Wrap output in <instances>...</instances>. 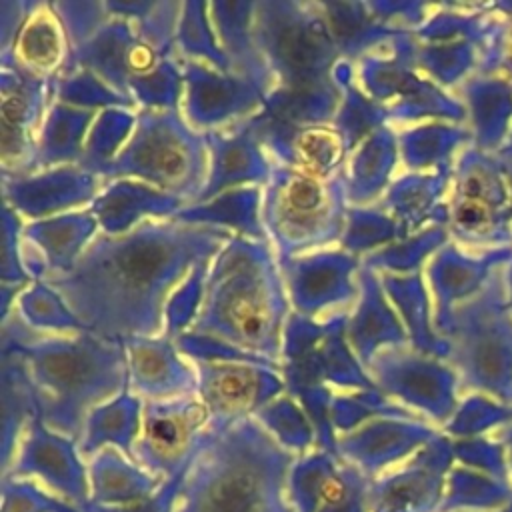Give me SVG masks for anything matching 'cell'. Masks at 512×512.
I'll return each instance as SVG.
<instances>
[{
	"label": "cell",
	"mask_w": 512,
	"mask_h": 512,
	"mask_svg": "<svg viewBox=\"0 0 512 512\" xmlns=\"http://www.w3.org/2000/svg\"><path fill=\"white\" fill-rule=\"evenodd\" d=\"M184 206V200L152 188L146 182L120 178L94 198L90 212L96 216L102 232L118 236L130 232L148 216L162 220L172 218Z\"/></svg>",
	"instance_id": "obj_22"
},
{
	"label": "cell",
	"mask_w": 512,
	"mask_h": 512,
	"mask_svg": "<svg viewBox=\"0 0 512 512\" xmlns=\"http://www.w3.org/2000/svg\"><path fill=\"white\" fill-rule=\"evenodd\" d=\"M234 234L176 218L144 220L126 234L100 232L76 266L48 282L86 332L124 342L164 330L172 288L198 264L212 262Z\"/></svg>",
	"instance_id": "obj_1"
},
{
	"label": "cell",
	"mask_w": 512,
	"mask_h": 512,
	"mask_svg": "<svg viewBox=\"0 0 512 512\" xmlns=\"http://www.w3.org/2000/svg\"><path fill=\"white\" fill-rule=\"evenodd\" d=\"M430 244V236L424 238H416V240H408V242H400V244H392L386 246L382 250H374L370 252L362 266L370 268V270H394V272H402L412 268L420 256L428 250Z\"/></svg>",
	"instance_id": "obj_53"
},
{
	"label": "cell",
	"mask_w": 512,
	"mask_h": 512,
	"mask_svg": "<svg viewBox=\"0 0 512 512\" xmlns=\"http://www.w3.org/2000/svg\"><path fill=\"white\" fill-rule=\"evenodd\" d=\"M382 288L390 296V300L396 304V308L402 312L412 338L420 344H428L426 328H424V298L418 284V278L410 276H382Z\"/></svg>",
	"instance_id": "obj_49"
},
{
	"label": "cell",
	"mask_w": 512,
	"mask_h": 512,
	"mask_svg": "<svg viewBox=\"0 0 512 512\" xmlns=\"http://www.w3.org/2000/svg\"><path fill=\"white\" fill-rule=\"evenodd\" d=\"M136 128V116L130 108H106L98 112L86 142L78 166L96 176L120 154Z\"/></svg>",
	"instance_id": "obj_36"
},
{
	"label": "cell",
	"mask_w": 512,
	"mask_h": 512,
	"mask_svg": "<svg viewBox=\"0 0 512 512\" xmlns=\"http://www.w3.org/2000/svg\"><path fill=\"white\" fill-rule=\"evenodd\" d=\"M408 56H410V46L406 38L402 34H396L392 38L390 56L368 54L360 60V80L366 94L374 102L398 96L404 90V86L410 82Z\"/></svg>",
	"instance_id": "obj_39"
},
{
	"label": "cell",
	"mask_w": 512,
	"mask_h": 512,
	"mask_svg": "<svg viewBox=\"0 0 512 512\" xmlns=\"http://www.w3.org/2000/svg\"><path fill=\"white\" fill-rule=\"evenodd\" d=\"M258 424L288 452H304L316 440L312 422L292 396H278L254 416Z\"/></svg>",
	"instance_id": "obj_40"
},
{
	"label": "cell",
	"mask_w": 512,
	"mask_h": 512,
	"mask_svg": "<svg viewBox=\"0 0 512 512\" xmlns=\"http://www.w3.org/2000/svg\"><path fill=\"white\" fill-rule=\"evenodd\" d=\"M278 164L294 166L316 176H334L346 168L350 154L342 136L330 124L278 126L256 120L242 122Z\"/></svg>",
	"instance_id": "obj_18"
},
{
	"label": "cell",
	"mask_w": 512,
	"mask_h": 512,
	"mask_svg": "<svg viewBox=\"0 0 512 512\" xmlns=\"http://www.w3.org/2000/svg\"><path fill=\"white\" fill-rule=\"evenodd\" d=\"M54 98L56 102L84 108V110H106V108H130L136 104L110 88L94 72L78 68L70 74H64L54 80Z\"/></svg>",
	"instance_id": "obj_41"
},
{
	"label": "cell",
	"mask_w": 512,
	"mask_h": 512,
	"mask_svg": "<svg viewBox=\"0 0 512 512\" xmlns=\"http://www.w3.org/2000/svg\"><path fill=\"white\" fill-rule=\"evenodd\" d=\"M128 362V388L138 398L172 400L194 396L196 368H190L168 336H134L122 342Z\"/></svg>",
	"instance_id": "obj_19"
},
{
	"label": "cell",
	"mask_w": 512,
	"mask_h": 512,
	"mask_svg": "<svg viewBox=\"0 0 512 512\" xmlns=\"http://www.w3.org/2000/svg\"><path fill=\"white\" fill-rule=\"evenodd\" d=\"M376 416L392 418V416H404V412L398 406L390 404L380 394L378 388L354 390L352 394H342L332 398L330 420L334 430H340L346 434L370 420H376Z\"/></svg>",
	"instance_id": "obj_43"
},
{
	"label": "cell",
	"mask_w": 512,
	"mask_h": 512,
	"mask_svg": "<svg viewBox=\"0 0 512 512\" xmlns=\"http://www.w3.org/2000/svg\"><path fill=\"white\" fill-rule=\"evenodd\" d=\"M346 320V314H336L320 324L290 312L284 326V364L280 368L290 396L326 384L354 390L376 388L346 340Z\"/></svg>",
	"instance_id": "obj_8"
},
{
	"label": "cell",
	"mask_w": 512,
	"mask_h": 512,
	"mask_svg": "<svg viewBox=\"0 0 512 512\" xmlns=\"http://www.w3.org/2000/svg\"><path fill=\"white\" fill-rule=\"evenodd\" d=\"M288 292L268 242L232 236L212 258L190 330L280 366Z\"/></svg>",
	"instance_id": "obj_3"
},
{
	"label": "cell",
	"mask_w": 512,
	"mask_h": 512,
	"mask_svg": "<svg viewBox=\"0 0 512 512\" xmlns=\"http://www.w3.org/2000/svg\"><path fill=\"white\" fill-rule=\"evenodd\" d=\"M98 176L82 170L78 164L56 166L46 172L24 176H2L4 204L16 214L28 218H50L64 214L68 208L94 202Z\"/></svg>",
	"instance_id": "obj_17"
},
{
	"label": "cell",
	"mask_w": 512,
	"mask_h": 512,
	"mask_svg": "<svg viewBox=\"0 0 512 512\" xmlns=\"http://www.w3.org/2000/svg\"><path fill=\"white\" fill-rule=\"evenodd\" d=\"M348 202L346 168L334 176H316L274 164L262 194L260 216L276 258H292L340 240Z\"/></svg>",
	"instance_id": "obj_5"
},
{
	"label": "cell",
	"mask_w": 512,
	"mask_h": 512,
	"mask_svg": "<svg viewBox=\"0 0 512 512\" xmlns=\"http://www.w3.org/2000/svg\"><path fill=\"white\" fill-rule=\"evenodd\" d=\"M162 60L172 58H164L148 42H144L138 36L134 22L112 16L104 26L96 30V34L70 50L68 62L60 76L78 68H86L104 80L110 88L134 102L130 84Z\"/></svg>",
	"instance_id": "obj_13"
},
{
	"label": "cell",
	"mask_w": 512,
	"mask_h": 512,
	"mask_svg": "<svg viewBox=\"0 0 512 512\" xmlns=\"http://www.w3.org/2000/svg\"><path fill=\"white\" fill-rule=\"evenodd\" d=\"M196 376V396L208 412L212 432L254 418L284 390L274 368L252 362H196Z\"/></svg>",
	"instance_id": "obj_10"
},
{
	"label": "cell",
	"mask_w": 512,
	"mask_h": 512,
	"mask_svg": "<svg viewBox=\"0 0 512 512\" xmlns=\"http://www.w3.org/2000/svg\"><path fill=\"white\" fill-rule=\"evenodd\" d=\"M262 194L258 188H234L200 204H186L176 216L188 224H208L226 228L236 236L268 242L262 226Z\"/></svg>",
	"instance_id": "obj_31"
},
{
	"label": "cell",
	"mask_w": 512,
	"mask_h": 512,
	"mask_svg": "<svg viewBox=\"0 0 512 512\" xmlns=\"http://www.w3.org/2000/svg\"><path fill=\"white\" fill-rule=\"evenodd\" d=\"M176 46L188 60L208 64L220 72H230L228 58L218 44L206 2H184L178 30Z\"/></svg>",
	"instance_id": "obj_37"
},
{
	"label": "cell",
	"mask_w": 512,
	"mask_h": 512,
	"mask_svg": "<svg viewBox=\"0 0 512 512\" xmlns=\"http://www.w3.org/2000/svg\"><path fill=\"white\" fill-rule=\"evenodd\" d=\"M16 314L24 320L26 326L36 330H54V332H86L76 314L68 308L64 298L44 280L32 282L18 294Z\"/></svg>",
	"instance_id": "obj_38"
},
{
	"label": "cell",
	"mask_w": 512,
	"mask_h": 512,
	"mask_svg": "<svg viewBox=\"0 0 512 512\" xmlns=\"http://www.w3.org/2000/svg\"><path fill=\"white\" fill-rule=\"evenodd\" d=\"M22 226L18 214L4 204L2 208V262H0V276L2 284L10 286H26L30 282V274L24 266V252L20 250V236Z\"/></svg>",
	"instance_id": "obj_51"
},
{
	"label": "cell",
	"mask_w": 512,
	"mask_h": 512,
	"mask_svg": "<svg viewBox=\"0 0 512 512\" xmlns=\"http://www.w3.org/2000/svg\"><path fill=\"white\" fill-rule=\"evenodd\" d=\"M186 90V118L202 134L240 118L242 122L260 112L266 92L232 72H220L208 64L186 60L182 64Z\"/></svg>",
	"instance_id": "obj_14"
},
{
	"label": "cell",
	"mask_w": 512,
	"mask_h": 512,
	"mask_svg": "<svg viewBox=\"0 0 512 512\" xmlns=\"http://www.w3.org/2000/svg\"><path fill=\"white\" fill-rule=\"evenodd\" d=\"M188 470H190V466L180 470L172 478H166L154 494H150L148 498H144L140 502L126 504V506L88 504L84 508V512H174L178 496H180V490H182V482H184Z\"/></svg>",
	"instance_id": "obj_52"
},
{
	"label": "cell",
	"mask_w": 512,
	"mask_h": 512,
	"mask_svg": "<svg viewBox=\"0 0 512 512\" xmlns=\"http://www.w3.org/2000/svg\"><path fill=\"white\" fill-rule=\"evenodd\" d=\"M36 2L32 0H2L0 2V60H6L12 54L14 40L32 12Z\"/></svg>",
	"instance_id": "obj_54"
},
{
	"label": "cell",
	"mask_w": 512,
	"mask_h": 512,
	"mask_svg": "<svg viewBox=\"0 0 512 512\" xmlns=\"http://www.w3.org/2000/svg\"><path fill=\"white\" fill-rule=\"evenodd\" d=\"M210 154L202 132L190 128L174 110H148L136 116V128L120 154L102 170L100 176H136L158 190L190 200L202 192Z\"/></svg>",
	"instance_id": "obj_6"
},
{
	"label": "cell",
	"mask_w": 512,
	"mask_h": 512,
	"mask_svg": "<svg viewBox=\"0 0 512 512\" xmlns=\"http://www.w3.org/2000/svg\"><path fill=\"white\" fill-rule=\"evenodd\" d=\"M258 46L286 92H322L338 88L334 68L342 60L316 4L262 0L254 8Z\"/></svg>",
	"instance_id": "obj_7"
},
{
	"label": "cell",
	"mask_w": 512,
	"mask_h": 512,
	"mask_svg": "<svg viewBox=\"0 0 512 512\" xmlns=\"http://www.w3.org/2000/svg\"><path fill=\"white\" fill-rule=\"evenodd\" d=\"M332 76L342 92V100L332 118V126L342 136L348 152L352 154L374 130L384 126L388 110L354 84L352 64L348 60H340Z\"/></svg>",
	"instance_id": "obj_35"
},
{
	"label": "cell",
	"mask_w": 512,
	"mask_h": 512,
	"mask_svg": "<svg viewBox=\"0 0 512 512\" xmlns=\"http://www.w3.org/2000/svg\"><path fill=\"white\" fill-rule=\"evenodd\" d=\"M182 86V68H178L174 60H162L130 84V94L134 102L148 110H174Z\"/></svg>",
	"instance_id": "obj_44"
},
{
	"label": "cell",
	"mask_w": 512,
	"mask_h": 512,
	"mask_svg": "<svg viewBox=\"0 0 512 512\" xmlns=\"http://www.w3.org/2000/svg\"><path fill=\"white\" fill-rule=\"evenodd\" d=\"M254 8L256 2H208V14L230 72L270 94L276 80L256 40Z\"/></svg>",
	"instance_id": "obj_21"
},
{
	"label": "cell",
	"mask_w": 512,
	"mask_h": 512,
	"mask_svg": "<svg viewBox=\"0 0 512 512\" xmlns=\"http://www.w3.org/2000/svg\"><path fill=\"white\" fill-rule=\"evenodd\" d=\"M204 138L210 154V168L206 184L192 204L208 202L236 186L268 184L272 164L264 154V146L242 122L230 134L214 130L206 132Z\"/></svg>",
	"instance_id": "obj_20"
},
{
	"label": "cell",
	"mask_w": 512,
	"mask_h": 512,
	"mask_svg": "<svg viewBox=\"0 0 512 512\" xmlns=\"http://www.w3.org/2000/svg\"><path fill=\"white\" fill-rule=\"evenodd\" d=\"M52 8L66 30L70 50L86 42L92 34H96L100 26H104L112 18L106 8V2L62 0V2H52Z\"/></svg>",
	"instance_id": "obj_47"
},
{
	"label": "cell",
	"mask_w": 512,
	"mask_h": 512,
	"mask_svg": "<svg viewBox=\"0 0 512 512\" xmlns=\"http://www.w3.org/2000/svg\"><path fill=\"white\" fill-rule=\"evenodd\" d=\"M288 300L294 312L302 316H316L326 308L350 304L358 294L360 262L344 250H320L306 256H292L278 260Z\"/></svg>",
	"instance_id": "obj_16"
},
{
	"label": "cell",
	"mask_w": 512,
	"mask_h": 512,
	"mask_svg": "<svg viewBox=\"0 0 512 512\" xmlns=\"http://www.w3.org/2000/svg\"><path fill=\"white\" fill-rule=\"evenodd\" d=\"M0 402H2V452L4 472L10 466V458L16 452L20 434L28 428V422L38 416L32 384L22 358L14 352L0 350Z\"/></svg>",
	"instance_id": "obj_33"
},
{
	"label": "cell",
	"mask_w": 512,
	"mask_h": 512,
	"mask_svg": "<svg viewBox=\"0 0 512 512\" xmlns=\"http://www.w3.org/2000/svg\"><path fill=\"white\" fill-rule=\"evenodd\" d=\"M0 512H82L70 502L58 500L22 478H2Z\"/></svg>",
	"instance_id": "obj_48"
},
{
	"label": "cell",
	"mask_w": 512,
	"mask_h": 512,
	"mask_svg": "<svg viewBox=\"0 0 512 512\" xmlns=\"http://www.w3.org/2000/svg\"><path fill=\"white\" fill-rule=\"evenodd\" d=\"M422 438L424 432L418 426L392 418L370 420L338 438V456L374 480L382 468L402 458Z\"/></svg>",
	"instance_id": "obj_25"
},
{
	"label": "cell",
	"mask_w": 512,
	"mask_h": 512,
	"mask_svg": "<svg viewBox=\"0 0 512 512\" xmlns=\"http://www.w3.org/2000/svg\"><path fill=\"white\" fill-rule=\"evenodd\" d=\"M96 120L94 110H84L54 102L44 118V124L38 132L36 154H34V172L40 168L66 166L70 162L78 164L86 136Z\"/></svg>",
	"instance_id": "obj_30"
},
{
	"label": "cell",
	"mask_w": 512,
	"mask_h": 512,
	"mask_svg": "<svg viewBox=\"0 0 512 512\" xmlns=\"http://www.w3.org/2000/svg\"><path fill=\"white\" fill-rule=\"evenodd\" d=\"M356 282L358 304L346 320V340L358 362L368 368L380 348L400 344L404 340V332L384 298L386 292L382 288V280L376 278V272L360 264Z\"/></svg>",
	"instance_id": "obj_24"
},
{
	"label": "cell",
	"mask_w": 512,
	"mask_h": 512,
	"mask_svg": "<svg viewBox=\"0 0 512 512\" xmlns=\"http://www.w3.org/2000/svg\"><path fill=\"white\" fill-rule=\"evenodd\" d=\"M400 234V224H396V220H392L388 214L376 208L350 206L340 246L352 256H358L362 252L370 254L376 250V246L386 244Z\"/></svg>",
	"instance_id": "obj_42"
},
{
	"label": "cell",
	"mask_w": 512,
	"mask_h": 512,
	"mask_svg": "<svg viewBox=\"0 0 512 512\" xmlns=\"http://www.w3.org/2000/svg\"><path fill=\"white\" fill-rule=\"evenodd\" d=\"M432 182L424 178H402L396 180L384 200V206L404 224H414L426 210L432 194Z\"/></svg>",
	"instance_id": "obj_50"
},
{
	"label": "cell",
	"mask_w": 512,
	"mask_h": 512,
	"mask_svg": "<svg viewBox=\"0 0 512 512\" xmlns=\"http://www.w3.org/2000/svg\"><path fill=\"white\" fill-rule=\"evenodd\" d=\"M90 504L126 506L154 494L162 478L146 472L116 448H102L90 462Z\"/></svg>",
	"instance_id": "obj_28"
},
{
	"label": "cell",
	"mask_w": 512,
	"mask_h": 512,
	"mask_svg": "<svg viewBox=\"0 0 512 512\" xmlns=\"http://www.w3.org/2000/svg\"><path fill=\"white\" fill-rule=\"evenodd\" d=\"M208 412L200 398L146 400L132 460L146 472L166 480L192 466L208 438Z\"/></svg>",
	"instance_id": "obj_9"
},
{
	"label": "cell",
	"mask_w": 512,
	"mask_h": 512,
	"mask_svg": "<svg viewBox=\"0 0 512 512\" xmlns=\"http://www.w3.org/2000/svg\"><path fill=\"white\" fill-rule=\"evenodd\" d=\"M372 478L340 456L318 450L292 464L288 502L294 512H372Z\"/></svg>",
	"instance_id": "obj_12"
},
{
	"label": "cell",
	"mask_w": 512,
	"mask_h": 512,
	"mask_svg": "<svg viewBox=\"0 0 512 512\" xmlns=\"http://www.w3.org/2000/svg\"><path fill=\"white\" fill-rule=\"evenodd\" d=\"M0 158L2 176L34 172L38 124L54 98V80L32 76L18 66H0Z\"/></svg>",
	"instance_id": "obj_11"
},
{
	"label": "cell",
	"mask_w": 512,
	"mask_h": 512,
	"mask_svg": "<svg viewBox=\"0 0 512 512\" xmlns=\"http://www.w3.org/2000/svg\"><path fill=\"white\" fill-rule=\"evenodd\" d=\"M318 12L322 14L328 32L336 44V50L342 60H362L372 54L378 44L394 38L390 26L378 22L366 2H316Z\"/></svg>",
	"instance_id": "obj_32"
},
{
	"label": "cell",
	"mask_w": 512,
	"mask_h": 512,
	"mask_svg": "<svg viewBox=\"0 0 512 512\" xmlns=\"http://www.w3.org/2000/svg\"><path fill=\"white\" fill-rule=\"evenodd\" d=\"M210 262L198 264L180 284L178 290L172 292L164 310V330L162 334L176 340L182 332L192 328L198 310L204 298V284Z\"/></svg>",
	"instance_id": "obj_45"
},
{
	"label": "cell",
	"mask_w": 512,
	"mask_h": 512,
	"mask_svg": "<svg viewBox=\"0 0 512 512\" xmlns=\"http://www.w3.org/2000/svg\"><path fill=\"white\" fill-rule=\"evenodd\" d=\"M76 444L78 442L72 438L48 428L40 416H34L28 422L12 468L4 478L38 476L52 490L60 492L66 502L84 512L90 504V480L80 462Z\"/></svg>",
	"instance_id": "obj_15"
},
{
	"label": "cell",
	"mask_w": 512,
	"mask_h": 512,
	"mask_svg": "<svg viewBox=\"0 0 512 512\" xmlns=\"http://www.w3.org/2000/svg\"><path fill=\"white\" fill-rule=\"evenodd\" d=\"M174 342H176L178 352L192 358L194 362H252V364L270 366L274 370L280 368L278 364H274V362H270L262 356L244 352V350H240V348H236L228 342H222L214 336L200 334V332H194V330L182 332Z\"/></svg>",
	"instance_id": "obj_46"
},
{
	"label": "cell",
	"mask_w": 512,
	"mask_h": 512,
	"mask_svg": "<svg viewBox=\"0 0 512 512\" xmlns=\"http://www.w3.org/2000/svg\"><path fill=\"white\" fill-rule=\"evenodd\" d=\"M142 410L144 402L128 390L96 406L86 418L84 432L78 442L80 454L94 456L102 448L114 446L132 460L134 442L142 426Z\"/></svg>",
	"instance_id": "obj_29"
},
{
	"label": "cell",
	"mask_w": 512,
	"mask_h": 512,
	"mask_svg": "<svg viewBox=\"0 0 512 512\" xmlns=\"http://www.w3.org/2000/svg\"><path fill=\"white\" fill-rule=\"evenodd\" d=\"M376 388L406 402L438 410L442 406V376L426 362L400 350H380L368 364Z\"/></svg>",
	"instance_id": "obj_27"
},
{
	"label": "cell",
	"mask_w": 512,
	"mask_h": 512,
	"mask_svg": "<svg viewBox=\"0 0 512 512\" xmlns=\"http://www.w3.org/2000/svg\"><path fill=\"white\" fill-rule=\"evenodd\" d=\"M294 462V454L256 418L220 432L208 430L182 482L174 512H294L288 502Z\"/></svg>",
	"instance_id": "obj_4"
},
{
	"label": "cell",
	"mask_w": 512,
	"mask_h": 512,
	"mask_svg": "<svg viewBox=\"0 0 512 512\" xmlns=\"http://www.w3.org/2000/svg\"><path fill=\"white\" fill-rule=\"evenodd\" d=\"M0 350L22 358L42 422L74 442L96 406L128 390L124 344L92 332L32 334L14 310V320H2Z\"/></svg>",
	"instance_id": "obj_2"
},
{
	"label": "cell",
	"mask_w": 512,
	"mask_h": 512,
	"mask_svg": "<svg viewBox=\"0 0 512 512\" xmlns=\"http://www.w3.org/2000/svg\"><path fill=\"white\" fill-rule=\"evenodd\" d=\"M68 56L70 42L58 14L52 4L36 2L14 40L12 54L0 60V66H18L32 76L56 80Z\"/></svg>",
	"instance_id": "obj_23"
},
{
	"label": "cell",
	"mask_w": 512,
	"mask_h": 512,
	"mask_svg": "<svg viewBox=\"0 0 512 512\" xmlns=\"http://www.w3.org/2000/svg\"><path fill=\"white\" fill-rule=\"evenodd\" d=\"M98 228V220L90 210H74L28 224L22 230V238L38 248L48 276L72 270Z\"/></svg>",
	"instance_id": "obj_26"
},
{
	"label": "cell",
	"mask_w": 512,
	"mask_h": 512,
	"mask_svg": "<svg viewBox=\"0 0 512 512\" xmlns=\"http://www.w3.org/2000/svg\"><path fill=\"white\" fill-rule=\"evenodd\" d=\"M396 162L394 134L382 126L374 130L352 154L346 168L348 200L364 204L374 200L386 186Z\"/></svg>",
	"instance_id": "obj_34"
}]
</instances>
